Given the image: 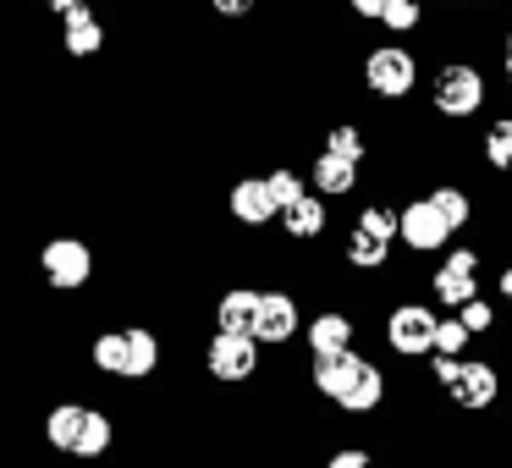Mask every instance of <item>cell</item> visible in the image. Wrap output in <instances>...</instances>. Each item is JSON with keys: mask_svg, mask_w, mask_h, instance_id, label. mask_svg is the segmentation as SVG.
I'll use <instances>...</instances> for the list:
<instances>
[{"mask_svg": "<svg viewBox=\"0 0 512 468\" xmlns=\"http://www.w3.org/2000/svg\"><path fill=\"white\" fill-rule=\"evenodd\" d=\"M430 105L441 116H452V122L479 116L485 111V72H479L474 61H446V67L435 72V83H430Z\"/></svg>", "mask_w": 512, "mask_h": 468, "instance_id": "cell-1", "label": "cell"}, {"mask_svg": "<svg viewBox=\"0 0 512 468\" xmlns=\"http://www.w3.org/2000/svg\"><path fill=\"white\" fill-rule=\"evenodd\" d=\"M364 83L380 100H408L413 83H419V61H413L408 45H375L364 56Z\"/></svg>", "mask_w": 512, "mask_h": 468, "instance_id": "cell-2", "label": "cell"}, {"mask_svg": "<svg viewBox=\"0 0 512 468\" xmlns=\"http://www.w3.org/2000/svg\"><path fill=\"white\" fill-rule=\"evenodd\" d=\"M39 270H45V281L56 292H83L94 276V248L83 237H50L39 248Z\"/></svg>", "mask_w": 512, "mask_h": 468, "instance_id": "cell-3", "label": "cell"}, {"mask_svg": "<svg viewBox=\"0 0 512 468\" xmlns=\"http://www.w3.org/2000/svg\"><path fill=\"white\" fill-rule=\"evenodd\" d=\"M435 331H441V314L424 309V303H397L386 314V342L402 358H430L435 353Z\"/></svg>", "mask_w": 512, "mask_h": 468, "instance_id": "cell-4", "label": "cell"}, {"mask_svg": "<svg viewBox=\"0 0 512 468\" xmlns=\"http://www.w3.org/2000/svg\"><path fill=\"white\" fill-rule=\"evenodd\" d=\"M430 292L441 309H463L468 298H479V254L474 248H452V254L441 259V270L430 276Z\"/></svg>", "mask_w": 512, "mask_h": 468, "instance_id": "cell-5", "label": "cell"}, {"mask_svg": "<svg viewBox=\"0 0 512 468\" xmlns=\"http://www.w3.org/2000/svg\"><path fill=\"white\" fill-rule=\"evenodd\" d=\"M446 237H452V226H446V215L430 204V193L413 204H402V248H413V254H435V248H446Z\"/></svg>", "mask_w": 512, "mask_h": 468, "instance_id": "cell-6", "label": "cell"}, {"mask_svg": "<svg viewBox=\"0 0 512 468\" xmlns=\"http://www.w3.org/2000/svg\"><path fill=\"white\" fill-rule=\"evenodd\" d=\"M303 331V314L292 292H259V320H254V342L259 347H281Z\"/></svg>", "mask_w": 512, "mask_h": 468, "instance_id": "cell-7", "label": "cell"}, {"mask_svg": "<svg viewBox=\"0 0 512 468\" xmlns=\"http://www.w3.org/2000/svg\"><path fill=\"white\" fill-rule=\"evenodd\" d=\"M204 364H210L215 380H254V375H259V342H254V336H226V331H215Z\"/></svg>", "mask_w": 512, "mask_h": 468, "instance_id": "cell-8", "label": "cell"}, {"mask_svg": "<svg viewBox=\"0 0 512 468\" xmlns=\"http://www.w3.org/2000/svg\"><path fill=\"white\" fill-rule=\"evenodd\" d=\"M226 210H232V221H243V226H270V221H281V204H276V193H270L265 177L232 182V193H226Z\"/></svg>", "mask_w": 512, "mask_h": 468, "instance_id": "cell-9", "label": "cell"}, {"mask_svg": "<svg viewBox=\"0 0 512 468\" xmlns=\"http://www.w3.org/2000/svg\"><path fill=\"white\" fill-rule=\"evenodd\" d=\"M446 397H452L457 408H468V413H485L490 402L501 397L496 364H485V358H463V375L452 380V391H446Z\"/></svg>", "mask_w": 512, "mask_h": 468, "instance_id": "cell-10", "label": "cell"}, {"mask_svg": "<svg viewBox=\"0 0 512 468\" xmlns=\"http://www.w3.org/2000/svg\"><path fill=\"white\" fill-rule=\"evenodd\" d=\"M61 45H67V56H78V61L105 50V23H100V12H94L89 0H83L78 12L61 17Z\"/></svg>", "mask_w": 512, "mask_h": 468, "instance_id": "cell-11", "label": "cell"}, {"mask_svg": "<svg viewBox=\"0 0 512 468\" xmlns=\"http://www.w3.org/2000/svg\"><path fill=\"white\" fill-rule=\"evenodd\" d=\"M303 336H309V353L314 358H336V353H353V320L336 309L314 314L309 325H303Z\"/></svg>", "mask_w": 512, "mask_h": 468, "instance_id": "cell-12", "label": "cell"}, {"mask_svg": "<svg viewBox=\"0 0 512 468\" xmlns=\"http://www.w3.org/2000/svg\"><path fill=\"white\" fill-rule=\"evenodd\" d=\"M254 320H259V292H254V287L221 292V303H215V331H226V336H254Z\"/></svg>", "mask_w": 512, "mask_h": 468, "instance_id": "cell-13", "label": "cell"}, {"mask_svg": "<svg viewBox=\"0 0 512 468\" xmlns=\"http://www.w3.org/2000/svg\"><path fill=\"white\" fill-rule=\"evenodd\" d=\"M380 402H386V375H380V364H358L353 369V380L342 386V397H336V408H347V413H375Z\"/></svg>", "mask_w": 512, "mask_h": 468, "instance_id": "cell-14", "label": "cell"}, {"mask_svg": "<svg viewBox=\"0 0 512 468\" xmlns=\"http://www.w3.org/2000/svg\"><path fill=\"white\" fill-rule=\"evenodd\" d=\"M309 182H314V193L320 199H342V193H353L358 188V160H342V155H314V166H309Z\"/></svg>", "mask_w": 512, "mask_h": 468, "instance_id": "cell-15", "label": "cell"}, {"mask_svg": "<svg viewBox=\"0 0 512 468\" xmlns=\"http://www.w3.org/2000/svg\"><path fill=\"white\" fill-rule=\"evenodd\" d=\"M281 232H287L292 243H314V237L325 232V199L320 193H303L298 204H287V210H281Z\"/></svg>", "mask_w": 512, "mask_h": 468, "instance_id": "cell-16", "label": "cell"}, {"mask_svg": "<svg viewBox=\"0 0 512 468\" xmlns=\"http://www.w3.org/2000/svg\"><path fill=\"white\" fill-rule=\"evenodd\" d=\"M160 369V336L149 325H127V364L122 380H149Z\"/></svg>", "mask_w": 512, "mask_h": 468, "instance_id": "cell-17", "label": "cell"}, {"mask_svg": "<svg viewBox=\"0 0 512 468\" xmlns=\"http://www.w3.org/2000/svg\"><path fill=\"white\" fill-rule=\"evenodd\" d=\"M83 419H89V408H83V402H56V408H50V419H45V441L56 446V452H78Z\"/></svg>", "mask_w": 512, "mask_h": 468, "instance_id": "cell-18", "label": "cell"}, {"mask_svg": "<svg viewBox=\"0 0 512 468\" xmlns=\"http://www.w3.org/2000/svg\"><path fill=\"white\" fill-rule=\"evenodd\" d=\"M364 364V358L358 353H336V358H314V391H320V397H342V386L347 380H353V369Z\"/></svg>", "mask_w": 512, "mask_h": 468, "instance_id": "cell-19", "label": "cell"}, {"mask_svg": "<svg viewBox=\"0 0 512 468\" xmlns=\"http://www.w3.org/2000/svg\"><path fill=\"white\" fill-rule=\"evenodd\" d=\"M353 232H364V237H375V243L391 248L402 237V210H391V204H364L358 221H353Z\"/></svg>", "mask_w": 512, "mask_h": 468, "instance_id": "cell-20", "label": "cell"}, {"mask_svg": "<svg viewBox=\"0 0 512 468\" xmlns=\"http://www.w3.org/2000/svg\"><path fill=\"white\" fill-rule=\"evenodd\" d=\"M430 204L446 215V226H452V232L474 221V199H468V193L457 188V182H441V188H430Z\"/></svg>", "mask_w": 512, "mask_h": 468, "instance_id": "cell-21", "label": "cell"}, {"mask_svg": "<svg viewBox=\"0 0 512 468\" xmlns=\"http://www.w3.org/2000/svg\"><path fill=\"white\" fill-rule=\"evenodd\" d=\"M94 369L100 375H122V364H127V331H100L94 336Z\"/></svg>", "mask_w": 512, "mask_h": 468, "instance_id": "cell-22", "label": "cell"}, {"mask_svg": "<svg viewBox=\"0 0 512 468\" xmlns=\"http://www.w3.org/2000/svg\"><path fill=\"white\" fill-rule=\"evenodd\" d=\"M485 160L490 171H512V116H496L485 127Z\"/></svg>", "mask_w": 512, "mask_h": 468, "instance_id": "cell-23", "label": "cell"}, {"mask_svg": "<svg viewBox=\"0 0 512 468\" xmlns=\"http://www.w3.org/2000/svg\"><path fill=\"white\" fill-rule=\"evenodd\" d=\"M111 435H116V424L105 419L100 408H89V419H83V435H78V452H72V457H100L105 446H111Z\"/></svg>", "mask_w": 512, "mask_h": 468, "instance_id": "cell-24", "label": "cell"}, {"mask_svg": "<svg viewBox=\"0 0 512 468\" xmlns=\"http://www.w3.org/2000/svg\"><path fill=\"white\" fill-rule=\"evenodd\" d=\"M386 259H391L386 243H375V237H364V232L347 237V265L353 270H386Z\"/></svg>", "mask_w": 512, "mask_h": 468, "instance_id": "cell-25", "label": "cell"}, {"mask_svg": "<svg viewBox=\"0 0 512 468\" xmlns=\"http://www.w3.org/2000/svg\"><path fill=\"white\" fill-rule=\"evenodd\" d=\"M380 28H391V34H419L424 28V0H391L386 12H380Z\"/></svg>", "mask_w": 512, "mask_h": 468, "instance_id": "cell-26", "label": "cell"}, {"mask_svg": "<svg viewBox=\"0 0 512 468\" xmlns=\"http://www.w3.org/2000/svg\"><path fill=\"white\" fill-rule=\"evenodd\" d=\"M364 133H358L353 122H336L331 133H325V155H342V160H364Z\"/></svg>", "mask_w": 512, "mask_h": 468, "instance_id": "cell-27", "label": "cell"}, {"mask_svg": "<svg viewBox=\"0 0 512 468\" xmlns=\"http://www.w3.org/2000/svg\"><path fill=\"white\" fill-rule=\"evenodd\" d=\"M435 353L441 358H468V325L457 314H446L441 331H435Z\"/></svg>", "mask_w": 512, "mask_h": 468, "instance_id": "cell-28", "label": "cell"}, {"mask_svg": "<svg viewBox=\"0 0 512 468\" xmlns=\"http://www.w3.org/2000/svg\"><path fill=\"white\" fill-rule=\"evenodd\" d=\"M265 182H270V193H276V204H281V210H287V204H298L303 193H309V188H303V177H298L292 166H276V171H265Z\"/></svg>", "mask_w": 512, "mask_h": 468, "instance_id": "cell-29", "label": "cell"}, {"mask_svg": "<svg viewBox=\"0 0 512 468\" xmlns=\"http://www.w3.org/2000/svg\"><path fill=\"white\" fill-rule=\"evenodd\" d=\"M457 320L468 325V336H485L490 325H496V303H490V298H468L463 309H457Z\"/></svg>", "mask_w": 512, "mask_h": 468, "instance_id": "cell-30", "label": "cell"}, {"mask_svg": "<svg viewBox=\"0 0 512 468\" xmlns=\"http://www.w3.org/2000/svg\"><path fill=\"white\" fill-rule=\"evenodd\" d=\"M430 375H435V386H441V391H452V380L463 375V358H441V353H430Z\"/></svg>", "mask_w": 512, "mask_h": 468, "instance_id": "cell-31", "label": "cell"}, {"mask_svg": "<svg viewBox=\"0 0 512 468\" xmlns=\"http://www.w3.org/2000/svg\"><path fill=\"white\" fill-rule=\"evenodd\" d=\"M325 468H375V457H369L364 446H342V452H331Z\"/></svg>", "mask_w": 512, "mask_h": 468, "instance_id": "cell-32", "label": "cell"}, {"mask_svg": "<svg viewBox=\"0 0 512 468\" xmlns=\"http://www.w3.org/2000/svg\"><path fill=\"white\" fill-rule=\"evenodd\" d=\"M210 6H215V17H248L259 0H210Z\"/></svg>", "mask_w": 512, "mask_h": 468, "instance_id": "cell-33", "label": "cell"}, {"mask_svg": "<svg viewBox=\"0 0 512 468\" xmlns=\"http://www.w3.org/2000/svg\"><path fill=\"white\" fill-rule=\"evenodd\" d=\"M347 6H353L358 17H369V23H380V12H386L391 0H347Z\"/></svg>", "mask_w": 512, "mask_h": 468, "instance_id": "cell-34", "label": "cell"}, {"mask_svg": "<svg viewBox=\"0 0 512 468\" xmlns=\"http://www.w3.org/2000/svg\"><path fill=\"white\" fill-rule=\"evenodd\" d=\"M45 6H50V12H56V17H67V12H78L83 0H45Z\"/></svg>", "mask_w": 512, "mask_h": 468, "instance_id": "cell-35", "label": "cell"}, {"mask_svg": "<svg viewBox=\"0 0 512 468\" xmlns=\"http://www.w3.org/2000/svg\"><path fill=\"white\" fill-rule=\"evenodd\" d=\"M496 292H501V298H507V303H512V265H507V270H501V281H496Z\"/></svg>", "mask_w": 512, "mask_h": 468, "instance_id": "cell-36", "label": "cell"}, {"mask_svg": "<svg viewBox=\"0 0 512 468\" xmlns=\"http://www.w3.org/2000/svg\"><path fill=\"white\" fill-rule=\"evenodd\" d=\"M507 61H512V28H507Z\"/></svg>", "mask_w": 512, "mask_h": 468, "instance_id": "cell-37", "label": "cell"}, {"mask_svg": "<svg viewBox=\"0 0 512 468\" xmlns=\"http://www.w3.org/2000/svg\"><path fill=\"white\" fill-rule=\"evenodd\" d=\"M463 6H485V0H463Z\"/></svg>", "mask_w": 512, "mask_h": 468, "instance_id": "cell-38", "label": "cell"}, {"mask_svg": "<svg viewBox=\"0 0 512 468\" xmlns=\"http://www.w3.org/2000/svg\"><path fill=\"white\" fill-rule=\"evenodd\" d=\"M507 83H512V61H507Z\"/></svg>", "mask_w": 512, "mask_h": 468, "instance_id": "cell-39", "label": "cell"}]
</instances>
